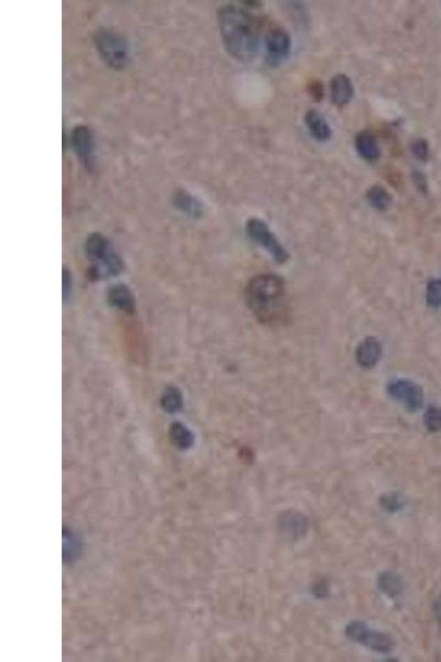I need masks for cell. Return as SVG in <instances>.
<instances>
[{
	"label": "cell",
	"mask_w": 441,
	"mask_h": 662,
	"mask_svg": "<svg viewBox=\"0 0 441 662\" xmlns=\"http://www.w3.org/2000/svg\"><path fill=\"white\" fill-rule=\"evenodd\" d=\"M217 17L223 45L229 54L240 62L253 60L259 47V27L255 17L233 5L221 7Z\"/></svg>",
	"instance_id": "obj_1"
},
{
	"label": "cell",
	"mask_w": 441,
	"mask_h": 662,
	"mask_svg": "<svg viewBox=\"0 0 441 662\" xmlns=\"http://www.w3.org/2000/svg\"><path fill=\"white\" fill-rule=\"evenodd\" d=\"M285 293V282L279 276L258 275L246 287V301L259 322L272 324L283 314Z\"/></svg>",
	"instance_id": "obj_2"
},
{
	"label": "cell",
	"mask_w": 441,
	"mask_h": 662,
	"mask_svg": "<svg viewBox=\"0 0 441 662\" xmlns=\"http://www.w3.org/2000/svg\"><path fill=\"white\" fill-rule=\"evenodd\" d=\"M93 43L104 63L111 69L123 71L130 66V45L118 32L101 27L93 33Z\"/></svg>",
	"instance_id": "obj_3"
},
{
	"label": "cell",
	"mask_w": 441,
	"mask_h": 662,
	"mask_svg": "<svg viewBox=\"0 0 441 662\" xmlns=\"http://www.w3.org/2000/svg\"><path fill=\"white\" fill-rule=\"evenodd\" d=\"M85 252L94 264L92 275L95 278L114 276L124 269L122 259L115 253L109 241L100 233L88 235L85 242Z\"/></svg>",
	"instance_id": "obj_4"
},
{
	"label": "cell",
	"mask_w": 441,
	"mask_h": 662,
	"mask_svg": "<svg viewBox=\"0 0 441 662\" xmlns=\"http://www.w3.org/2000/svg\"><path fill=\"white\" fill-rule=\"evenodd\" d=\"M346 636L378 654H389L395 647V641L389 633L372 631L363 622H352L346 626Z\"/></svg>",
	"instance_id": "obj_5"
},
{
	"label": "cell",
	"mask_w": 441,
	"mask_h": 662,
	"mask_svg": "<svg viewBox=\"0 0 441 662\" xmlns=\"http://www.w3.org/2000/svg\"><path fill=\"white\" fill-rule=\"evenodd\" d=\"M246 232L254 242L263 246L278 264H284L288 261V252L281 246V243L278 241L275 234L270 231V227H267L264 221L256 218H252L246 223Z\"/></svg>",
	"instance_id": "obj_6"
},
{
	"label": "cell",
	"mask_w": 441,
	"mask_h": 662,
	"mask_svg": "<svg viewBox=\"0 0 441 662\" xmlns=\"http://www.w3.org/2000/svg\"><path fill=\"white\" fill-rule=\"evenodd\" d=\"M387 393L395 401L402 403L408 411L416 412L424 405V391L417 383L399 379L389 383Z\"/></svg>",
	"instance_id": "obj_7"
},
{
	"label": "cell",
	"mask_w": 441,
	"mask_h": 662,
	"mask_svg": "<svg viewBox=\"0 0 441 662\" xmlns=\"http://www.w3.org/2000/svg\"><path fill=\"white\" fill-rule=\"evenodd\" d=\"M71 147L75 151L79 163L92 170L94 166V136L90 127L77 125L70 135Z\"/></svg>",
	"instance_id": "obj_8"
},
{
	"label": "cell",
	"mask_w": 441,
	"mask_h": 662,
	"mask_svg": "<svg viewBox=\"0 0 441 662\" xmlns=\"http://www.w3.org/2000/svg\"><path fill=\"white\" fill-rule=\"evenodd\" d=\"M267 60L272 66H277L291 56V38L283 28H276L266 37Z\"/></svg>",
	"instance_id": "obj_9"
},
{
	"label": "cell",
	"mask_w": 441,
	"mask_h": 662,
	"mask_svg": "<svg viewBox=\"0 0 441 662\" xmlns=\"http://www.w3.org/2000/svg\"><path fill=\"white\" fill-rule=\"evenodd\" d=\"M308 519L296 511L285 512L278 520L280 533L291 540H297L304 536L308 531Z\"/></svg>",
	"instance_id": "obj_10"
},
{
	"label": "cell",
	"mask_w": 441,
	"mask_h": 662,
	"mask_svg": "<svg viewBox=\"0 0 441 662\" xmlns=\"http://www.w3.org/2000/svg\"><path fill=\"white\" fill-rule=\"evenodd\" d=\"M355 358L359 367L372 369L382 358V345L376 338L367 337L357 346Z\"/></svg>",
	"instance_id": "obj_11"
},
{
	"label": "cell",
	"mask_w": 441,
	"mask_h": 662,
	"mask_svg": "<svg viewBox=\"0 0 441 662\" xmlns=\"http://www.w3.org/2000/svg\"><path fill=\"white\" fill-rule=\"evenodd\" d=\"M354 87L346 74H336L330 81V100L338 107H344L351 102Z\"/></svg>",
	"instance_id": "obj_12"
},
{
	"label": "cell",
	"mask_w": 441,
	"mask_h": 662,
	"mask_svg": "<svg viewBox=\"0 0 441 662\" xmlns=\"http://www.w3.org/2000/svg\"><path fill=\"white\" fill-rule=\"evenodd\" d=\"M354 146L359 156L367 163H376L380 157V147L378 140L369 130H362L354 138Z\"/></svg>",
	"instance_id": "obj_13"
},
{
	"label": "cell",
	"mask_w": 441,
	"mask_h": 662,
	"mask_svg": "<svg viewBox=\"0 0 441 662\" xmlns=\"http://www.w3.org/2000/svg\"><path fill=\"white\" fill-rule=\"evenodd\" d=\"M172 202L179 211L187 214L193 219H199V218L203 216V206H202L200 200L196 198L194 195L189 193L188 191L183 190V189H178L173 193Z\"/></svg>",
	"instance_id": "obj_14"
},
{
	"label": "cell",
	"mask_w": 441,
	"mask_h": 662,
	"mask_svg": "<svg viewBox=\"0 0 441 662\" xmlns=\"http://www.w3.org/2000/svg\"><path fill=\"white\" fill-rule=\"evenodd\" d=\"M304 124L309 130L310 135L318 142H327L332 136V130L330 125L327 123L325 117L316 111V110H309L304 115Z\"/></svg>",
	"instance_id": "obj_15"
},
{
	"label": "cell",
	"mask_w": 441,
	"mask_h": 662,
	"mask_svg": "<svg viewBox=\"0 0 441 662\" xmlns=\"http://www.w3.org/2000/svg\"><path fill=\"white\" fill-rule=\"evenodd\" d=\"M109 301L113 306L121 309L123 312L134 313L135 310V301L130 288L125 285L114 286L109 293Z\"/></svg>",
	"instance_id": "obj_16"
},
{
	"label": "cell",
	"mask_w": 441,
	"mask_h": 662,
	"mask_svg": "<svg viewBox=\"0 0 441 662\" xmlns=\"http://www.w3.org/2000/svg\"><path fill=\"white\" fill-rule=\"evenodd\" d=\"M378 585L380 592L392 599L399 597L404 589L402 578L392 571H386L378 576Z\"/></svg>",
	"instance_id": "obj_17"
},
{
	"label": "cell",
	"mask_w": 441,
	"mask_h": 662,
	"mask_svg": "<svg viewBox=\"0 0 441 662\" xmlns=\"http://www.w3.org/2000/svg\"><path fill=\"white\" fill-rule=\"evenodd\" d=\"M366 199L372 208L378 211H385L391 206L392 198L391 193L387 191L385 187L380 185H374L367 190Z\"/></svg>",
	"instance_id": "obj_18"
},
{
	"label": "cell",
	"mask_w": 441,
	"mask_h": 662,
	"mask_svg": "<svg viewBox=\"0 0 441 662\" xmlns=\"http://www.w3.org/2000/svg\"><path fill=\"white\" fill-rule=\"evenodd\" d=\"M380 504L385 511L394 513V512H399V510L404 508L405 499L403 495L399 494V492L392 491V492H387V494H384L383 496L380 497Z\"/></svg>",
	"instance_id": "obj_19"
},
{
	"label": "cell",
	"mask_w": 441,
	"mask_h": 662,
	"mask_svg": "<svg viewBox=\"0 0 441 662\" xmlns=\"http://www.w3.org/2000/svg\"><path fill=\"white\" fill-rule=\"evenodd\" d=\"M162 407L169 413H175L183 407V396L176 388H169L164 392L162 398Z\"/></svg>",
	"instance_id": "obj_20"
},
{
	"label": "cell",
	"mask_w": 441,
	"mask_h": 662,
	"mask_svg": "<svg viewBox=\"0 0 441 662\" xmlns=\"http://www.w3.org/2000/svg\"><path fill=\"white\" fill-rule=\"evenodd\" d=\"M424 423L431 433L441 432V407H429L424 416Z\"/></svg>",
	"instance_id": "obj_21"
},
{
	"label": "cell",
	"mask_w": 441,
	"mask_h": 662,
	"mask_svg": "<svg viewBox=\"0 0 441 662\" xmlns=\"http://www.w3.org/2000/svg\"><path fill=\"white\" fill-rule=\"evenodd\" d=\"M426 299L429 306L433 308L441 307V280H433L428 283Z\"/></svg>",
	"instance_id": "obj_22"
},
{
	"label": "cell",
	"mask_w": 441,
	"mask_h": 662,
	"mask_svg": "<svg viewBox=\"0 0 441 662\" xmlns=\"http://www.w3.org/2000/svg\"><path fill=\"white\" fill-rule=\"evenodd\" d=\"M171 435L173 438V441L176 442V444L180 446V447H188L192 443V435H191L190 432L187 430V428H185L183 425L179 424V423H176L173 426H172Z\"/></svg>",
	"instance_id": "obj_23"
},
{
	"label": "cell",
	"mask_w": 441,
	"mask_h": 662,
	"mask_svg": "<svg viewBox=\"0 0 441 662\" xmlns=\"http://www.w3.org/2000/svg\"><path fill=\"white\" fill-rule=\"evenodd\" d=\"M412 151L414 156L420 161H427L429 156L428 144L425 140H417L412 144Z\"/></svg>",
	"instance_id": "obj_24"
},
{
	"label": "cell",
	"mask_w": 441,
	"mask_h": 662,
	"mask_svg": "<svg viewBox=\"0 0 441 662\" xmlns=\"http://www.w3.org/2000/svg\"><path fill=\"white\" fill-rule=\"evenodd\" d=\"M312 593L315 594L317 597H325L327 594H328V584L325 580H318L312 586Z\"/></svg>",
	"instance_id": "obj_25"
},
{
	"label": "cell",
	"mask_w": 441,
	"mask_h": 662,
	"mask_svg": "<svg viewBox=\"0 0 441 662\" xmlns=\"http://www.w3.org/2000/svg\"><path fill=\"white\" fill-rule=\"evenodd\" d=\"M414 181H415L416 187L419 189V191H421V193L427 191V182H426L425 176L421 172H414Z\"/></svg>",
	"instance_id": "obj_26"
},
{
	"label": "cell",
	"mask_w": 441,
	"mask_h": 662,
	"mask_svg": "<svg viewBox=\"0 0 441 662\" xmlns=\"http://www.w3.org/2000/svg\"><path fill=\"white\" fill-rule=\"evenodd\" d=\"M433 612H435L437 623H438L439 628H440L441 631V593L439 594L436 601L433 603Z\"/></svg>",
	"instance_id": "obj_27"
},
{
	"label": "cell",
	"mask_w": 441,
	"mask_h": 662,
	"mask_svg": "<svg viewBox=\"0 0 441 662\" xmlns=\"http://www.w3.org/2000/svg\"><path fill=\"white\" fill-rule=\"evenodd\" d=\"M70 287H71V280H70V274L68 273L66 269H64L63 272V297L64 299H66L68 295L70 293Z\"/></svg>",
	"instance_id": "obj_28"
},
{
	"label": "cell",
	"mask_w": 441,
	"mask_h": 662,
	"mask_svg": "<svg viewBox=\"0 0 441 662\" xmlns=\"http://www.w3.org/2000/svg\"><path fill=\"white\" fill-rule=\"evenodd\" d=\"M242 3H245V6H247V7L256 8V7H259L262 3H261V1H242Z\"/></svg>",
	"instance_id": "obj_29"
}]
</instances>
